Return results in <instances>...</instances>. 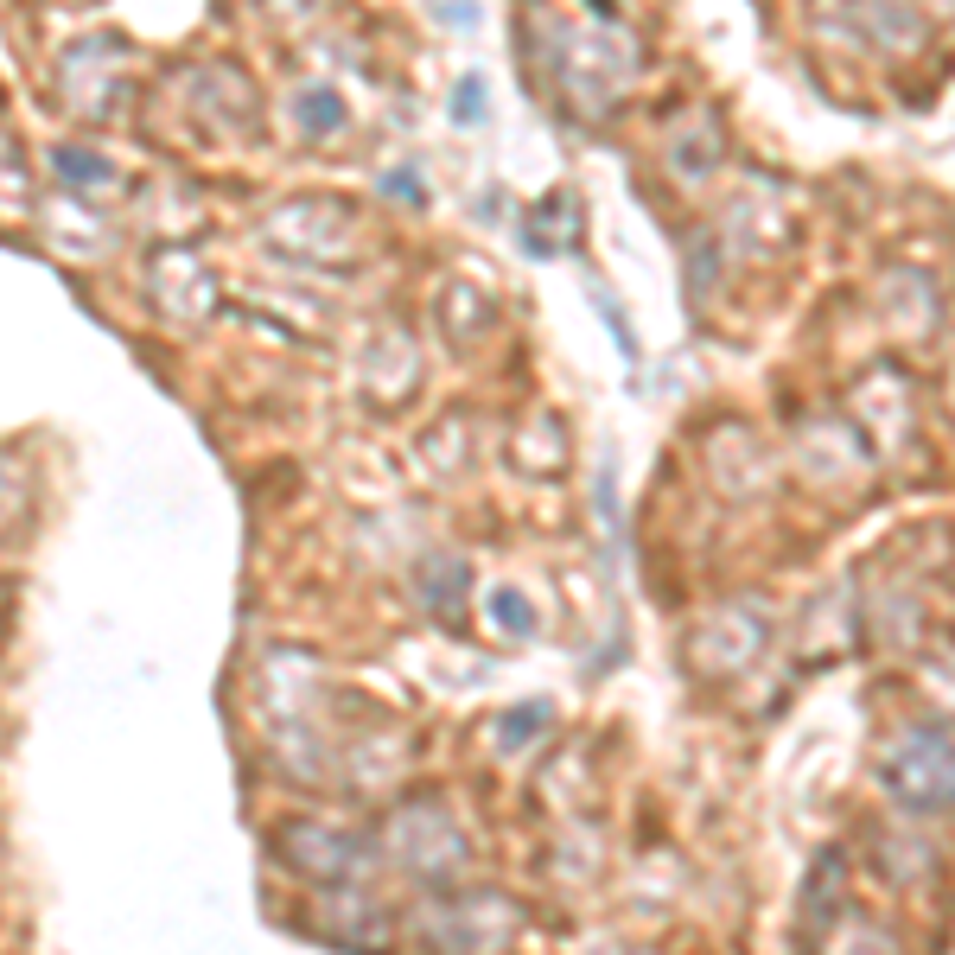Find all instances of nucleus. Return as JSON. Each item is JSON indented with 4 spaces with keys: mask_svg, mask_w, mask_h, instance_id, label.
Instances as JSON below:
<instances>
[{
    "mask_svg": "<svg viewBox=\"0 0 955 955\" xmlns=\"http://www.w3.org/2000/svg\"><path fill=\"white\" fill-rule=\"evenodd\" d=\"M885 790L905 809H955V745L943 733H911L885 758Z\"/></svg>",
    "mask_w": 955,
    "mask_h": 955,
    "instance_id": "obj_1",
    "label": "nucleus"
},
{
    "mask_svg": "<svg viewBox=\"0 0 955 955\" xmlns=\"http://www.w3.org/2000/svg\"><path fill=\"white\" fill-rule=\"evenodd\" d=\"M58 172H64V179H96V185L109 179V166H102L96 153H77V147H64V153H58Z\"/></svg>",
    "mask_w": 955,
    "mask_h": 955,
    "instance_id": "obj_2",
    "label": "nucleus"
},
{
    "mask_svg": "<svg viewBox=\"0 0 955 955\" xmlns=\"http://www.w3.org/2000/svg\"><path fill=\"white\" fill-rule=\"evenodd\" d=\"M491 612H497L503 624H510V631H529V624H535V618H529V605L516 599V593H497V599H491Z\"/></svg>",
    "mask_w": 955,
    "mask_h": 955,
    "instance_id": "obj_3",
    "label": "nucleus"
}]
</instances>
